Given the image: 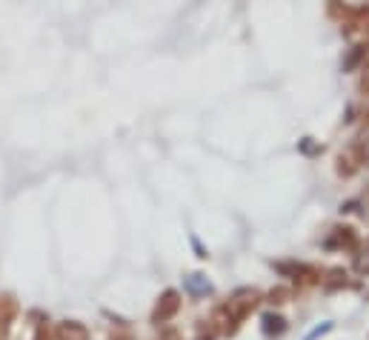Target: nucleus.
<instances>
[{
	"label": "nucleus",
	"mask_w": 369,
	"mask_h": 340,
	"mask_svg": "<svg viewBox=\"0 0 369 340\" xmlns=\"http://www.w3.org/2000/svg\"><path fill=\"white\" fill-rule=\"evenodd\" d=\"M255 306H258V292H255V289H241V292H235L224 306L215 309L212 323H215V329H218L221 334H235L238 326L243 323V317H246Z\"/></svg>",
	"instance_id": "1"
},
{
	"label": "nucleus",
	"mask_w": 369,
	"mask_h": 340,
	"mask_svg": "<svg viewBox=\"0 0 369 340\" xmlns=\"http://www.w3.org/2000/svg\"><path fill=\"white\" fill-rule=\"evenodd\" d=\"M178 309H181V298H178V292H172V289H169V292H164V298H161V300H157V306H155V315H152V317H155V323H167V320H169Z\"/></svg>",
	"instance_id": "2"
},
{
	"label": "nucleus",
	"mask_w": 369,
	"mask_h": 340,
	"mask_svg": "<svg viewBox=\"0 0 369 340\" xmlns=\"http://www.w3.org/2000/svg\"><path fill=\"white\" fill-rule=\"evenodd\" d=\"M15 312H18V306H15V300H12L9 295H4V298H0V340H6V334H9V326H12V317H15Z\"/></svg>",
	"instance_id": "3"
},
{
	"label": "nucleus",
	"mask_w": 369,
	"mask_h": 340,
	"mask_svg": "<svg viewBox=\"0 0 369 340\" xmlns=\"http://www.w3.org/2000/svg\"><path fill=\"white\" fill-rule=\"evenodd\" d=\"M52 340H86V329L80 323H61Z\"/></svg>",
	"instance_id": "4"
},
{
	"label": "nucleus",
	"mask_w": 369,
	"mask_h": 340,
	"mask_svg": "<svg viewBox=\"0 0 369 340\" xmlns=\"http://www.w3.org/2000/svg\"><path fill=\"white\" fill-rule=\"evenodd\" d=\"M284 332H286V320L281 315H263V334L275 337V334H284Z\"/></svg>",
	"instance_id": "5"
},
{
	"label": "nucleus",
	"mask_w": 369,
	"mask_h": 340,
	"mask_svg": "<svg viewBox=\"0 0 369 340\" xmlns=\"http://www.w3.org/2000/svg\"><path fill=\"white\" fill-rule=\"evenodd\" d=\"M186 289L192 295H206V292H212V283H209L203 274H189L186 277Z\"/></svg>",
	"instance_id": "6"
},
{
	"label": "nucleus",
	"mask_w": 369,
	"mask_h": 340,
	"mask_svg": "<svg viewBox=\"0 0 369 340\" xmlns=\"http://www.w3.org/2000/svg\"><path fill=\"white\" fill-rule=\"evenodd\" d=\"M335 243L352 246V243H355V235H352V229H335V241H329L327 246H335Z\"/></svg>",
	"instance_id": "7"
},
{
	"label": "nucleus",
	"mask_w": 369,
	"mask_h": 340,
	"mask_svg": "<svg viewBox=\"0 0 369 340\" xmlns=\"http://www.w3.org/2000/svg\"><path fill=\"white\" fill-rule=\"evenodd\" d=\"M270 298H272V303H286V298H289V292H286V289H275V292H272Z\"/></svg>",
	"instance_id": "8"
},
{
	"label": "nucleus",
	"mask_w": 369,
	"mask_h": 340,
	"mask_svg": "<svg viewBox=\"0 0 369 340\" xmlns=\"http://www.w3.org/2000/svg\"><path fill=\"white\" fill-rule=\"evenodd\" d=\"M112 340H132V337H126V334H118V337H112Z\"/></svg>",
	"instance_id": "9"
}]
</instances>
